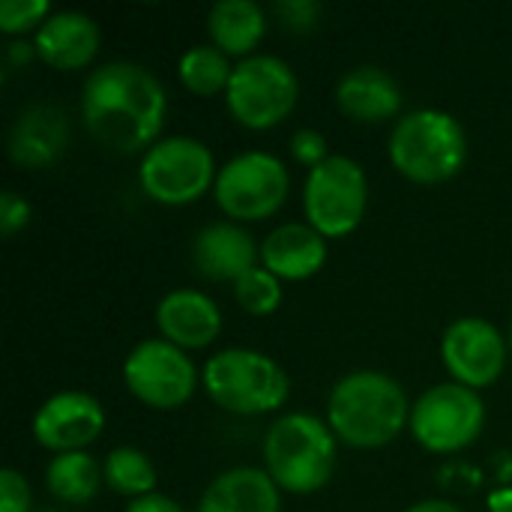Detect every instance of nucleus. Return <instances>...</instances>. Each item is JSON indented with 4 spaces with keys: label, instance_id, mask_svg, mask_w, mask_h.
I'll return each mask as SVG.
<instances>
[{
    "label": "nucleus",
    "instance_id": "obj_28",
    "mask_svg": "<svg viewBox=\"0 0 512 512\" xmlns=\"http://www.w3.org/2000/svg\"><path fill=\"white\" fill-rule=\"evenodd\" d=\"M0 512H30V486L12 468L0 471Z\"/></svg>",
    "mask_w": 512,
    "mask_h": 512
},
{
    "label": "nucleus",
    "instance_id": "obj_4",
    "mask_svg": "<svg viewBox=\"0 0 512 512\" xmlns=\"http://www.w3.org/2000/svg\"><path fill=\"white\" fill-rule=\"evenodd\" d=\"M465 159L468 138L462 123L438 108L405 114L390 135V162L414 183H444L462 171Z\"/></svg>",
    "mask_w": 512,
    "mask_h": 512
},
{
    "label": "nucleus",
    "instance_id": "obj_10",
    "mask_svg": "<svg viewBox=\"0 0 512 512\" xmlns=\"http://www.w3.org/2000/svg\"><path fill=\"white\" fill-rule=\"evenodd\" d=\"M486 426V405L477 390L438 384L411 405V435L429 453H459L471 447Z\"/></svg>",
    "mask_w": 512,
    "mask_h": 512
},
{
    "label": "nucleus",
    "instance_id": "obj_26",
    "mask_svg": "<svg viewBox=\"0 0 512 512\" xmlns=\"http://www.w3.org/2000/svg\"><path fill=\"white\" fill-rule=\"evenodd\" d=\"M51 18L48 0H3L0 3V33L18 36L27 30H39Z\"/></svg>",
    "mask_w": 512,
    "mask_h": 512
},
{
    "label": "nucleus",
    "instance_id": "obj_18",
    "mask_svg": "<svg viewBox=\"0 0 512 512\" xmlns=\"http://www.w3.org/2000/svg\"><path fill=\"white\" fill-rule=\"evenodd\" d=\"M327 261V237H321L312 225L288 222L273 228L261 243V264L276 279L303 282L315 276Z\"/></svg>",
    "mask_w": 512,
    "mask_h": 512
},
{
    "label": "nucleus",
    "instance_id": "obj_6",
    "mask_svg": "<svg viewBox=\"0 0 512 512\" xmlns=\"http://www.w3.org/2000/svg\"><path fill=\"white\" fill-rule=\"evenodd\" d=\"M216 162L213 153L204 141L186 138V135H171L156 141L138 168V183L147 198L168 204V207H183L198 201L216 186Z\"/></svg>",
    "mask_w": 512,
    "mask_h": 512
},
{
    "label": "nucleus",
    "instance_id": "obj_22",
    "mask_svg": "<svg viewBox=\"0 0 512 512\" xmlns=\"http://www.w3.org/2000/svg\"><path fill=\"white\" fill-rule=\"evenodd\" d=\"M105 483L102 465L90 453H60L45 468L48 492L63 504H87Z\"/></svg>",
    "mask_w": 512,
    "mask_h": 512
},
{
    "label": "nucleus",
    "instance_id": "obj_34",
    "mask_svg": "<svg viewBox=\"0 0 512 512\" xmlns=\"http://www.w3.org/2000/svg\"><path fill=\"white\" fill-rule=\"evenodd\" d=\"M507 342H510V354H512V324H510V336H507Z\"/></svg>",
    "mask_w": 512,
    "mask_h": 512
},
{
    "label": "nucleus",
    "instance_id": "obj_23",
    "mask_svg": "<svg viewBox=\"0 0 512 512\" xmlns=\"http://www.w3.org/2000/svg\"><path fill=\"white\" fill-rule=\"evenodd\" d=\"M102 474H105V486L111 492L132 498V501L147 498L156 489V468H153L150 456L138 447L111 450L102 465Z\"/></svg>",
    "mask_w": 512,
    "mask_h": 512
},
{
    "label": "nucleus",
    "instance_id": "obj_13",
    "mask_svg": "<svg viewBox=\"0 0 512 512\" xmlns=\"http://www.w3.org/2000/svg\"><path fill=\"white\" fill-rule=\"evenodd\" d=\"M105 429L102 405L81 390H63L42 402L33 417V438L51 453H81Z\"/></svg>",
    "mask_w": 512,
    "mask_h": 512
},
{
    "label": "nucleus",
    "instance_id": "obj_32",
    "mask_svg": "<svg viewBox=\"0 0 512 512\" xmlns=\"http://www.w3.org/2000/svg\"><path fill=\"white\" fill-rule=\"evenodd\" d=\"M489 512H512V489H498L489 495Z\"/></svg>",
    "mask_w": 512,
    "mask_h": 512
},
{
    "label": "nucleus",
    "instance_id": "obj_11",
    "mask_svg": "<svg viewBox=\"0 0 512 512\" xmlns=\"http://www.w3.org/2000/svg\"><path fill=\"white\" fill-rule=\"evenodd\" d=\"M123 381L141 405L156 411H177L195 396L198 369L183 348L165 339H144L126 357Z\"/></svg>",
    "mask_w": 512,
    "mask_h": 512
},
{
    "label": "nucleus",
    "instance_id": "obj_16",
    "mask_svg": "<svg viewBox=\"0 0 512 512\" xmlns=\"http://www.w3.org/2000/svg\"><path fill=\"white\" fill-rule=\"evenodd\" d=\"M36 57L51 69L72 72L93 63L99 51V27L84 12H54L33 39Z\"/></svg>",
    "mask_w": 512,
    "mask_h": 512
},
{
    "label": "nucleus",
    "instance_id": "obj_30",
    "mask_svg": "<svg viewBox=\"0 0 512 512\" xmlns=\"http://www.w3.org/2000/svg\"><path fill=\"white\" fill-rule=\"evenodd\" d=\"M276 12L285 21V27H291V30H312L318 24L321 6L312 3V0H288V3L282 0V3H276Z\"/></svg>",
    "mask_w": 512,
    "mask_h": 512
},
{
    "label": "nucleus",
    "instance_id": "obj_19",
    "mask_svg": "<svg viewBox=\"0 0 512 512\" xmlns=\"http://www.w3.org/2000/svg\"><path fill=\"white\" fill-rule=\"evenodd\" d=\"M336 105L357 123H384L399 114L402 90L390 72L378 66H357L339 78Z\"/></svg>",
    "mask_w": 512,
    "mask_h": 512
},
{
    "label": "nucleus",
    "instance_id": "obj_2",
    "mask_svg": "<svg viewBox=\"0 0 512 512\" xmlns=\"http://www.w3.org/2000/svg\"><path fill=\"white\" fill-rule=\"evenodd\" d=\"M411 423V405L402 384L384 372L345 375L327 402V426L339 441L357 450H378L396 441Z\"/></svg>",
    "mask_w": 512,
    "mask_h": 512
},
{
    "label": "nucleus",
    "instance_id": "obj_8",
    "mask_svg": "<svg viewBox=\"0 0 512 512\" xmlns=\"http://www.w3.org/2000/svg\"><path fill=\"white\" fill-rule=\"evenodd\" d=\"M291 189L288 168L279 156L249 150L225 162L216 174V204L234 222H261L282 210Z\"/></svg>",
    "mask_w": 512,
    "mask_h": 512
},
{
    "label": "nucleus",
    "instance_id": "obj_20",
    "mask_svg": "<svg viewBox=\"0 0 512 512\" xmlns=\"http://www.w3.org/2000/svg\"><path fill=\"white\" fill-rule=\"evenodd\" d=\"M198 512H282L279 486L261 468H231L207 486Z\"/></svg>",
    "mask_w": 512,
    "mask_h": 512
},
{
    "label": "nucleus",
    "instance_id": "obj_29",
    "mask_svg": "<svg viewBox=\"0 0 512 512\" xmlns=\"http://www.w3.org/2000/svg\"><path fill=\"white\" fill-rule=\"evenodd\" d=\"M30 222V204L18 192H3L0 195V234L12 237Z\"/></svg>",
    "mask_w": 512,
    "mask_h": 512
},
{
    "label": "nucleus",
    "instance_id": "obj_3",
    "mask_svg": "<svg viewBox=\"0 0 512 512\" xmlns=\"http://www.w3.org/2000/svg\"><path fill=\"white\" fill-rule=\"evenodd\" d=\"M264 465L279 489L291 495L318 492L336 471V435L312 414H285L264 438Z\"/></svg>",
    "mask_w": 512,
    "mask_h": 512
},
{
    "label": "nucleus",
    "instance_id": "obj_9",
    "mask_svg": "<svg viewBox=\"0 0 512 512\" xmlns=\"http://www.w3.org/2000/svg\"><path fill=\"white\" fill-rule=\"evenodd\" d=\"M366 201L369 180L360 162H354L351 156H330L306 177V219L327 240H339L357 231L366 216Z\"/></svg>",
    "mask_w": 512,
    "mask_h": 512
},
{
    "label": "nucleus",
    "instance_id": "obj_27",
    "mask_svg": "<svg viewBox=\"0 0 512 512\" xmlns=\"http://www.w3.org/2000/svg\"><path fill=\"white\" fill-rule=\"evenodd\" d=\"M291 156L312 171V168H318L321 162L330 159L327 156V138L318 129H297L294 138H291Z\"/></svg>",
    "mask_w": 512,
    "mask_h": 512
},
{
    "label": "nucleus",
    "instance_id": "obj_31",
    "mask_svg": "<svg viewBox=\"0 0 512 512\" xmlns=\"http://www.w3.org/2000/svg\"><path fill=\"white\" fill-rule=\"evenodd\" d=\"M123 512H186L177 501H171V498H165V495H147V498H138V501H132L129 507Z\"/></svg>",
    "mask_w": 512,
    "mask_h": 512
},
{
    "label": "nucleus",
    "instance_id": "obj_5",
    "mask_svg": "<svg viewBox=\"0 0 512 512\" xmlns=\"http://www.w3.org/2000/svg\"><path fill=\"white\" fill-rule=\"evenodd\" d=\"M207 396L240 417L279 411L291 396L288 372L267 354L252 348H228L207 360L204 366Z\"/></svg>",
    "mask_w": 512,
    "mask_h": 512
},
{
    "label": "nucleus",
    "instance_id": "obj_33",
    "mask_svg": "<svg viewBox=\"0 0 512 512\" xmlns=\"http://www.w3.org/2000/svg\"><path fill=\"white\" fill-rule=\"evenodd\" d=\"M408 512H462L456 504H450V501H420V504H414Z\"/></svg>",
    "mask_w": 512,
    "mask_h": 512
},
{
    "label": "nucleus",
    "instance_id": "obj_7",
    "mask_svg": "<svg viewBox=\"0 0 512 512\" xmlns=\"http://www.w3.org/2000/svg\"><path fill=\"white\" fill-rule=\"evenodd\" d=\"M300 84L294 69L273 54H252L234 66L225 102L231 117L246 129H273L297 105Z\"/></svg>",
    "mask_w": 512,
    "mask_h": 512
},
{
    "label": "nucleus",
    "instance_id": "obj_1",
    "mask_svg": "<svg viewBox=\"0 0 512 512\" xmlns=\"http://www.w3.org/2000/svg\"><path fill=\"white\" fill-rule=\"evenodd\" d=\"M168 96L159 78L129 60H114L87 75L81 90V117L87 132L117 150H150L165 123Z\"/></svg>",
    "mask_w": 512,
    "mask_h": 512
},
{
    "label": "nucleus",
    "instance_id": "obj_21",
    "mask_svg": "<svg viewBox=\"0 0 512 512\" xmlns=\"http://www.w3.org/2000/svg\"><path fill=\"white\" fill-rule=\"evenodd\" d=\"M207 33L222 54L246 60L267 33V15L255 0H222L207 15Z\"/></svg>",
    "mask_w": 512,
    "mask_h": 512
},
{
    "label": "nucleus",
    "instance_id": "obj_24",
    "mask_svg": "<svg viewBox=\"0 0 512 512\" xmlns=\"http://www.w3.org/2000/svg\"><path fill=\"white\" fill-rule=\"evenodd\" d=\"M180 81L195 96H216L219 90H228L234 66L228 63V54H222L216 45H195L180 57Z\"/></svg>",
    "mask_w": 512,
    "mask_h": 512
},
{
    "label": "nucleus",
    "instance_id": "obj_17",
    "mask_svg": "<svg viewBox=\"0 0 512 512\" xmlns=\"http://www.w3.org/2000/svg\"><path fill=\"white\" fill-rule=\"evenodd\" d=\"M69 144V120L57 105H30L9 132V156L21 168L51 165Z\"/></svg>",
    "mask_w": 512,
    "mask_h": 512
},
{
    "label": "nucleus",
    "instance_id": "obj_15",
    "mask_svg": "<svg viewBox=\"0 0 512 512\" xmlns=\"http://www.w3.org/2000/svg\"><path fill=\"white\" fill-rule=\"evenodd\" d=\"M192 258L198 273L216 282H237L258 267L261 249L252 234L237 222H213L198 231L192 243Z\"/></svg>",
    "mask_w": 512,
    "mask_h": 512
},
{
    "label": "nucleus",
    "instance_id": "obj_12",
    "mask_svg": "<svg viewBox=\"0 0 512 512\" xmlns=\"http://www.w3.org/2000/svg\"><path fill=\"white\" fill-rule=\"evenodd\" d=\"M441 357L456 384L486 390L498 384L510 360V342L504 333L483 318H459L447 327Z\"/></svg>",
    "mask_w": 512,
    "mask_h": 512
},
{
    "label": "nucleus",
    "instance_id": "obj_25",
    "mask_svg": "<svg viewBox=\"0 0 512 512\" xmlns=\"http://www.w3.org/2000/svg\"><path fill=\"white\" fill-rule=\"evenodd\" d=\"M234 297L249 315H273L282 306V279L264 267H255L234 282Z\"/></svg>",
    "mask_w": 512,
    "mask_h": 512
},
{
    "label": "nucleus",
    "instance_id": "obj_14",
    "mask_svg": "<svg viewBox=\"0 0 512 512\" xmlns=\"http://www.w3.org/2000/svg\"><path fill=\"white\" fill-rule=\"evenodd\" d=\"M156 327L165 342L183 351H198L219 339L222 312L207 294L192 291V288H177L159 300Z\"/></svg>",
    "mask_w": 512,
    "mask_h": 512
}]
</instances>
